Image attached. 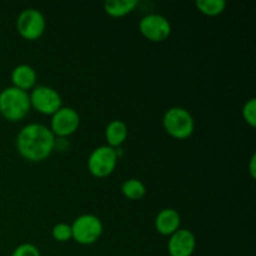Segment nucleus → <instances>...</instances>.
<instances>
[{
	"label": "nucleus",
	"instance_id": "obj_1",
	"mask_svg": "<svg viewBox=\"0 0 256 256\" xmlns=\"http://www.w3.org/2000/svg\"><path fill=\"white\" fill-rule=\"evenodd\" d=\"M55 142L52 130L36 122L22 126L16 136L19 154L29 162H42L46 159L54 150Z\"/></svg>",
	"mask_w": 256,
	"mask_h": 256
},
{
	"label": "nucleus",
	"instance_id": "obj_2",
	"mask_svg": "<svg viewBox=\"0 0 256 256\" xmlns=\"http://www.w3.org/2000/svg\"><path fill=\"white\" fill-rule=\"evenodd\" d=\"M30 108L28 92L15 86H8L0 92V114L9 122H19L26 116Z\"/></svg>",
	"mask_w": 256,
	"mask_h": 256
},
{
	"label": "nucleus",
	"instance_id": "obj_3",
	"mask_svg": "<svg viewBox=\"0 0 256 256\" xmlns=\"http://www.w3.org/2000/svg\"><path fill=\"white\" fill-rule=\"evenodd\" d=\"M162 126L175 139H188L194 132L195 122L189 110L182 106H172L165 112Z\"/></svg>",
	"mask_w": 256,
	"mask_h": 256
},
{
	"label": "nucleus",
	"instance_id": "obj_4",
	"mask_svg": "<svg viewBox=\"0 0 256 256\" xmlns=\"http://www.w3.org/2000/svg\"><path fill=\"white\" fill-rule=\"evenodd\" d=\"M72 239L82 245H92L102 234V222L96 215L82 214L72 224Z\"/></svg>",
	"mask_w": 256,
	"mask_h": 256
},
{
	"label": "nucleus",
	"instance_id": "obj_5",
	"mask_svg": "<svg viewBox=\"0 0 256 256\" xmlns=\"http://www.w3.org/2000/svg\"><path fill=\"white\" fill-rule=\"evenodd\" d=\"M118 158L116 149H112L109 145H100L90 152L88 169L94 176L105 178L114 172Z\"/></svg>",
	"mask_w": 256,
	"mask_h": 256
},
{
	"label": "nucleus",
	"instance_id": "obj_6",
	"mask_svg": "<svg viewBox=\"0 0 256 256\" xmlns=\"http://www.w3.org/2000/svg\"><path fill=\"white\" fill-rule=\"evenodd\" d=\"M46 20L40 10L29 8L22 10L16 19V30L28 40H36L44 34Z\"/></svg>",
	"mask_w": 256,
	"mask_h": 256
},
{
	"label": "nucleus",
	"instance_id": "obj_7",
	"mask_svg": "<svg viewBox=\"0 0 256 256\" xmlns=\"http://www.w3.org/2000/svg\"><path fill=\"white\" fill-rule=\"evenodd\" d=\"M30 96V105L44 115H52L62 106V100L54 88L39 85L34 88Z\"/></svg>",
	"mask_w": 256,
	"mask_h": 256
},
{
	"label": "nucleus",
	"instance_id": "obj_8",
	"mask_svg": "<svg viewBox=\"0 0 256 256\" xmlns=\"http://www.w3.org/2000/svg\"><path fill=\"white\" fill-rule=\"evenodd\" d=\"M139 29L146 39L160 42L169 38L170 32H172V25L164 15L152 12V14H146L142 18L139 22Z\"/></svg>",
	"mask_w": 256,
	"mask_h": 256
},
{
	"label": "nucleus",
	"instance_id": "obj_9",
	"mask_svg": "<svg viewBox=\"0 0 256 256\" xmlns=\"http://www.w3.org/2000/svg\"><path fill=\"white\" fill-rule=\"evenodd\" d=\"M80 124L79 112L70 106H62L55 114L52 115L50 128L54 136L65 138L74 134Z\"/></svg>",
	"mask_w": 256,
	"mask_h": 256
},
{
	"label": "nucleus",
	"instance_id": "obj_10",
	"mask_svg": "<svg viewBox=\"0 0 256 256\" xmlns=\"http://www.w3.org/2000/svg\"><path fill=\"white\" fill-rule=\"evenodd\" d=\"M196 248V239L190 230L179 229L170 235L168 252L170 256H192Z\"/></svg>",
	"mask_w": 256,
	"mask_h": 256
},
{
	"label": "nucleus",
	"instance_id": "obj_11",
	"mask_svg": "<svg viewBox=\"0 0 256 256\" xmlns=\"http://www.w3.org/2000/svg\"><path fill=\"white\" fill-rule=\"evenodd\" d=\"M155 228L162 235H172L180 229V215L172 208H165L155 218Z\"/></svg>",
	"mask_w": 256,
	"mask_h": 256
},
{
	"label": "nucleus",
	"instance_id": "obj_12",
	"mask_svg": "<svg viewBox=\"0 0 256 256\" xmlns=\"http://www.w3.org/2000/svg\"><path fill=\"white\" fill-rule=\"evenodd\" d=\"M12 86L22 90H29L34 88L36 82V72L28 64H19L12 72Z\"/></svg>",
	"mask_w": 256,
	"mask_h": 256
},
{
	"label": "nucleus",
	"instance_id": "obj_13",
	"mask_svg": "<svg viewBox=\"0 0 256 256\" xmlns=\"http://www.w3.org/2000/svg\"><path fill=\"white\" fill-rule=\"evenodd\" d=\"M105 138L110 148H119L128 138L126 124L122 120H112L105 128Z\"/></svg>",
	"mask_w": 256,
	"mask_h": 256
},
{
	"label": "nucleus",
	"instance_id": "obj_14",
	"mask_svg": "<svg viewBox=\"0 0 256 256\" xmlns=\"http://www.w3.org/2000/svg\"><path fill=\"white\" fill-rule=\"evenodd\" d=\"M138 5V0H110L104 2V10L110 16L120 18L129 14Z\"/></svg>",
	"mask_w": 256,
	"mask_h": 256
},
{
	"label": "nucleus",
	"instance_id": "obj_15",
	"mask_svg": "<svg viewBox=\"0 0 256 256\" xmlns=\"http://www.w3.org/2000/svg\"><path fill=\"white\" fill-rule=\"evenodd\" d=\"M122 192L130 200H139L146 192L144 182L139 179H129L122 182Z\"/></svg>",
	"mask_w": 256,
	"mask_h": 256
},
{
	"label": "nucleus",
	"instance_id": "obj_16",
	"mask_svg": "<svg viewBox=\"0 0 256 256\" xmlns=\"http://www.w3.org/2000/svg\"><path fill=\"white\" fill-rule=\"evenodd\" d=\"M195 5L202 14L214 16L224 12L226 8V2L225 0H196Z\"/></svg>",
	"mask_w": 256,
	"mask_h": 256
},
{
	"label": "nucleus",
	"instance_id": "obj_17",
	"mask_svg": "<svg viewBox=\"0 0 256 256\" xmlns=\"http://www.w3.org/2000/svg\"><path fill=\"white\" fill-rule=\"evenodd\" d=\"M52 235L56 242H69L70 239H72V225L66 224V222H59V224L54 225V228L52 229Z\"/></svg>",
	"mask_w": 256,
	"mask_h": 256
},
{
	"label": "nucleus",
	"instance_id": "obj_18",
	"mask_svg": "<svg viewBox=\"0 0 256 256\" xmlns=\"http://www.w3.org/2000/svg\"><path fill=\"white\" fill-rule=\"evenodd\" d=\"M242 118L252 128L256 126V99L250 98L242 106Z\"/></svg>",
	"mask_w": 256,
	"mask_h": 256
},
{
	"label": "nucleus",
	"instance_id": "obj_19",
	"mask_svg": "<svg viewBox=\"0 0 256 256\" xmlns=\"http://www.w3.org/2000/svg\"><path fill=\"white\" fill-rule=\"evenodd\" d=\"M10 256H40V252L34 244L24 242V244H20L19 246L15 248Z\"/></svg>",
	"mask_w": 256,
	"mask_h": 256
},
{
	"label": "nucleus",
	"instance_id": "obj_20",
	"mask_svg": "<svg viewBox=\"0 0 256 256\" xmlns=\"http://www.w3.org/2000/svg\"><path fill=\"white\" fill-rule=\"evenodd\" d=\"M249 169H250V175H252V179H255L256 178V155L255 154H252V159H250Z\"/></svg>",
	"mask_w": 256,
	"mask_h": 256
}]
</instances>
